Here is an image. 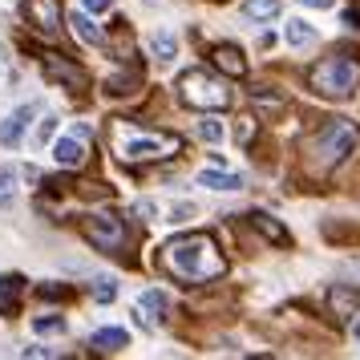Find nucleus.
Here are the masks:
<instances>
[{"label": "nucleus", "mask_w": 360, "mask_h": 360, "mask_svg": "<svg viewBox=\"0 0 360 360\" xmlns=\"http://www.w3.org/2000/svg\"><path fill=\"white\" fill-rule=\"evenodd\" d=\"M179 98L191 110H227L231 89L207 69H186V73H179Z\"/></svg>", "instance_id": "obj_5"}, {"label": "nucleus", "mask_w": 360, "mask_h": 360, "mask_svg": "<svg viewBox=\"0 0 360 360\" xmlns=\"http://www.w3.org/2000/svg\"><path fill=\"white\" fill-rule=\"evenodd\" d=\"M251 98L259 101V105H267V110H271V114H276V110H283V101H279L276 94H263V89H251Z\"/></svg>", "instance_id": "obj_28"}, {"label": "nucleus", "mask_w": 360, "mask_h": 360, "mask_svg": "<svg viewBox=\"0 0 360 360\" xmlns=\"http://www.w3.org/2000/svg\"><path fill=\"white\" fill-rule=\"evenodd\" d=\"M53 134H57V117H45V122H41V126H37V142H41V146H45V142H49Z\"/></svg>", "instance_id": "obj_29"}, {"label": "nucleus", "mask_w": 360, "mask_h": 360, "mask_svg": "<svg viewBox=\"0 0 360 360\" xmlns=\"http://www.w3.org/2000/svg\"><path fill=\"white\" fill-rule=\"evenodd\" d=\"M53 158H57V166H65V170L85 166V158H89V126H73V134L57 138L53 142Z\"/></svg>", "instance_id": "obj_8"}, {"label": "nucleus", "mask_w": 360, "mask_h": 360, "mask_svg": "<svg viewBox=\"0 0 360 360\" xmlns=\"http://www.w3.org/2000/svg\"><path fill=\"white\" fill-rule=\"evenodd\" d=\"M235 138H239V146H251V142H255V117H251V114L239 117V126H235Z\"/></svg>", "instance_id": "obj_26"}, {"label": "nucleus", "mask_w": 360, "mask_h": 360, "mask_svg": "<svg viewBox=\"0 0 360 360\" xmlns=\"http://www.w3.org/2000/svg\"><path fill=\"white\" fill-rule=\"evenodd\" d=\"M82 4H85V13H110L114 0H82Z\"/></svg>", "instance_id": "obj_31"}, {"label": "nucleus", "mask_w": 360, "mask_h": 360, "mask_svg": "<svg viewBox=\"0 0 360 360\" xmlns=\"http://www.w3.org/2000/svg\"><path fill=\"white\" fill-rule=\"evenodd\" d=\"M308 85L320 94V98H336V101L356 98L360 57L356 53H332V57H324V61H316V65L308 69Z\"/></svg>", "instance_id": "obj_3"}, {"label": "nucleus", "mask_w": 360, "mask_h": 360, "mask_svg": "<svg viewBox=\"0 0 360 360\" xmlns=\"http://www.w3.org/2000/svg\"><path fill=\"white\" fill-rule=\"evenodd\" d=\"M41 295H45V300H65V288H41Z\"/></svg>", "instance_id": "obj_32"}, {"label": "nucleus", "mask_w": 360, "mask_h": 360, "mask_svg": "<svg viewBox=\"0 0 360 360\" xmlns=\"http://www.w3.org/2000/svg\"><path fill=\"white\" fill-rule=\"evenodd\" d=\"M308 8H332V0H304Z\"/></svg>", "instance_id": "obj_34"}, {"label": "nucleus", "mask_w": 360, "mask_h": 360, "mask_svg": "<svg viewBox=\"0 0 360 360\" xmlns=\"http://www.w3.org/2000/svg\"><path fill=\"white\" fill-rule=\"evenodd\" d=\"M94 295L105 304V300H114V295H117V283H114V279H94Z\"/></svg>", "instance_id": "obj_27"}, {"label": "nucleus", "mask_w": 360, "mask_h": 360, "mask_svg": "<svg viewBox=\"0 0 360 360\" xmlns=\"http://www.w3.org/2000/svg\"><path fill=\"white\" fill-rule=\"evenodd\" d=\"M360 142V126L352 122V117H332V122H324L320 130L308 138V158L316 170H328V166H336L344 162L352 150H356Z\"/></svg>", "instance_id": "obj_4"}, {"label": "nucleus", "mask_w": 360, "mask_h": 360, "mask_svg": "<svg viewBox=\"0 0 360 360\" xmlns=\"http://www.w3.org/2000/svg\"><path fill=\"white\" fill-rule=\"evenodd\" d=\"M134 214H138V219H154V214H158L154 198H138V202H134Z\"/></svg>", "instance_id": "obj_30"}, {"label": "nucleus", "mask_w": 360, "mask_h": 360, "mask_svg": "<svg viewBox=\"0 0 360 360\" xmlns=\"http://www.w3.org/2000/svg\"><path fill=\"white\" fill-rule=\"evenodd\" d=\"M328 304H332V311H336V320H348V316H356V308H360V292H356V288L336 283L332 295H328Z\"/></svg>", "instance_id": "obj_13"}, {"label": "nucleus", "mask_w": 360, "mask_h": 360, "mask_svg": "<svg viewBox=\"0 0 360 360\" xmlns=\"http://www.w3.org/2000/svg\"><path fill=\"white\" fill-rule=\"evenodd\" d=\"M17 4H20V0H0V17H13V13H17Z\"/></svg>", "instance_id": "obj_33"}, {"label": "nucleus", "mask_w": 360, "mask_h": 360, "mask_svg": "<svg viewBox=\"0 0 360 360\" xmlns=\"http://www.w3.org/2000/svg\"><path fill=\"white\" fill-rule=\"evenodd\" d=\"M33 332L37 336H61V332H65V320H61V316H37Z\"/></svg>", "instance_id": "obj_24"}, {"label": "nucleus", "mask_w": 360, "mask_h": 360, "mask_svg": "<svg viewBox=\"0 0 360 360\" xmlns=\"http://www.w3.org/2000/svg\"><path fill=\"white\" fill-rule=\"evenodd\" d=\"M288 45L304 49V45H316V29L308 20H288Z\"/></svg>", "instance_id": "obj_21"}, {"label": "nucleus", "mask_w": 360, "mask_h": 360, "mask_svg": "<svg viewBox=\"0 0 360 360\" xmlns=\"http://www.w3.org/2000/svg\"><path fill=\"white\" fill-rule=\"evenodd\" d=\"M138 316H134V320H138V324L142 328H158L162 324V311H166V292H158V288H150V292H142L138 295Z\"/></svg>", "instance_id": "obj_10"}, {"label": "nucleus", "mask_w": 360, "mask_h": 360, "mask_svg": "<svg viewBox=\"0 0 360 360\" xmlns=\"http://www.w3.org/2000/svg\"><path fill=\"white\" fill-rule=\"evenodd\" d=\"M41 69H45V77H49V82H57L61 89H73V94H82L85 85H89L85 69L73 65V61L61 57V53H45V57H41Z\"/></svg>", "instance_id": "obj_7"}, {"label": "nucleus", "mask_w": 360, "mask_h": 360, "mask_svg": "<svg viewBox=\"0 0 360 360\" xmlns=\"http://www.w3.org/2000/svg\"><path fill=\"white\" fill-rule=\"evenodd\" d=\"M239 13L247 20H271V17H279V0H243Z\"/></svg>", "instance_id": "obj_20"}, {"label": "nucleus", "mask_w": 360, "mask_h": 360, "mask_svg": "<svg viewBox=\"0 0 360 360\" xmlns=\"http://www.w3.org/2000/svg\"><path fill=\"white\" fill-rule=\"evenodd\" d=\"M37 117V105H20L17 114H8L4 122H0V146H17L20 134H25V126Z\"/></svg>", "instance_id": "obj_11"}, {"label": "nucleus", "mask_w": 360, "mask_h": 360, "mask_svg": "<svg viewBox=\"0 0 360 360\" xmlns=\"http://www.w3.org/2000/svg\"><path fill=\"white\" fill-rule=\"evenodd\" d=\"M211 65L219 69V73H227V77H247V61H243V53L235 49V45L211 49Z\"/></svg>", "instance_id": "obj_12"}, {"label": "nucleus", "mask_w": 360, "mask_h": 360, "mask_svg": "<svg viewBox=\"0 0 360 360\" xmlns=\"http://www.w3.org/2000/svg\"><path fill=\"white\" fill-rule=\"evenodd\" d=\"M25 17L41 37H57L61 33V4L57 0H25Z\"/></svg>", "instance_id": "obj_9"}, {"label": "nucleus", "mask_w": 360, "mask_h": 360, "mask_svg": "<svg viewBox=\"0 0 360 360\" xmlns=\"http://www.w3.org/2000/svg\"><path fill=\"white\" fill-rule=\"evenodd\" d=\"M110 134H114V150H117L122 162H162V158H174L182 150V142L174 134L138 130V126L122 122V117L110 126Z\"/></svg>", "instance_id": "obj_2"}, {"label": "nucleus", "mask_w": 360, "mask_h": 360, "mask_svg": "<svg viewBox=\"0 0 360 360\" xmlns=\"http://www.w3.org/2000/svg\"><path fill=\"white\" fill-rule=\"evenodd\" d=\"M69 29H73V37H77L82 45H94V49H98V45H105L101 29H98L89 17H85V13H73V17H69Z\"/></svg>", "instance_id": "obj_14"}, {"label": "nucleus", "mask_w": 360, "mask_h": 360, "mask_svg": "<svg viewBox=\"0 0 360 360\" xmlns=\"http://www.w3.org/2000/svg\"><path fill=\"white\" fill-rule=\"evenodd\" d=\"M150 53H154L158 61H174V53H179L174 33H154V37H150Z\"/></svg>", "instance_id": "obj_22"}, {"label": "nucleus", "mask_w": 360, "mask_h": 360, "mask_svg": "<svg viewBox=\"0 0 360 360\" xmlns=\"http://www.w3.org/2000/svg\"><path fill=\"white\" fill-rule=\"evenodd\" d=\"M198 138L214 146V142H223V126H219L214 117H202V122H198Z\"/></svg>", "instance_id": "obj_25"}, {"label": "nucleus", "mask_w": 360, "mask_h": 360, "mask_svg": "<svg viewBox=\"0 0 360 360\" xmlns=\"http://www.w3.org/2000/svg\"><path fill=\"white\" fill-rule=\"evenodd\" d=\"M126 328H101V332H94L89 336V348L94 352H117V348H126Z\"/></svg>", "instance_id": "obj_15"}, {"label": "nucleus", "mask_w": 360, "mask_h": 360, "mask_svg": "<svg viewBox=\"0 0 360 360\" xmlns=\"http://www.w3.org/2000/svg\"><path fill=\"white\" fill-rule=\"evenodd\" d=\"M198 182L202 186H211V191H243V174H223V170H202L198 174Z\"/></svg>", "instance_id": "obj_17"}, {"label": "nucleus", "mask_w": 360, "mask_h": 360, "mask_svg": "<svg viewBox=\"0 0 360 360\" xmlns=\"http://www.w3.org/2000/svg\"><path fill=\"white\" fill-rule=\"evenodd\" d=\"M146 4H162V0H146Z\"/></svg>", "instance_id": "obj_36"}, {"label": "nucleus", "mask_w": 360, "mask_h": 360, "mask_svg": "<svg viewBox=\"0 0 360 360\" xmlns=\"http://www.w3.org/2000/svg\"><path fill=\"white\" fill-rule=\"evenodd\" d=\"M82 235L98 247V251H105V255H122V251H126V223H122L117 214H85Z\"/></svg>", "instance_id": "obj_6"}, {"label": "nucleus", "mask_w": 360, "mask_h": 360, "mask_svg": "<svg viewBox=\"0 0 360 360\" xmlns=\"http://www.w3.org/2000/svg\"><path fill=\"white\" fill-rule=\"evenodd\" d=\"M134 89H142V73H138V69L117 73V77H105V94H114V98H126Z\"/></svg>", "instance_id": "obj_18"}, {"label": "nucleus", "mask_w": 360, "mask_h": 360, "mask_svg": "<svg viewBox=\"0 0 360 360\" xmlns=\"http://www.w3.org/2000/svg\"><path fill=\"white\" fill-rule=\"evenodd\" d=\"M17 179H20V170L0 166V207H13V198H17Z\"/></svg>", "instance_id": "obj_23"}, {"label": "nucleus", "mask_w": 360, "mask_h": 360, "mask_svg": "<svg viewBox=\"0 0 360 360\" xmlns=\"http://www.w3.org/2000/svg\"><path fill=\"white\" fill-rule=\"evenodd\" d=\"M356 340H360V320H356Z\"/></svg>", "instance_id": "obj_35"}, {"label": "nucleus", "mask_w": 360, "mask_h": 360, "mask_svg": "<svg viewBox=\"0 0 360 360\" xmlns=\"http://www.w3.org/2000/svg\"><path fill=\"white\" fill-rule=\"evenodd\" d=\"M251 223H255V231H259L263 239H271V243H279V247H288V243H292V239H288V231L279 227V223L271 219V214H259V211H255V214H251Z\"/></svg>", "instance_id": "obj_19"}, {"label": "nucleus", "mask_w": 360, "mask_h": 360, "mask_svg": "<svg viewBox=\"0 0 360 360\" xmlns=\"http://www.w3.org/2000/svg\"><path fill=\"white\" fill-rule=\"evenodd\" d=\"M162 271L174 276L179 283H211L227 271V259L211 235L191 231V235H174L162 247Z\"/></svg>", "instance_id": "obj_1"}, {"label": "nucleus", "mask_w": 360, "mask_h": 360, "mask_svg": "<svg viewBox=\"0 0 360 360\" xmlns=\"http://www.w3.org/2000/svg\"><path fill=\"white\" fill-rule=\"evenodd\" d=\"M20 292H25V279L20 276H4L0 279V316H13V311H17Z\"/></svg>", "instance_id": "obj_16"}]
</instances>
